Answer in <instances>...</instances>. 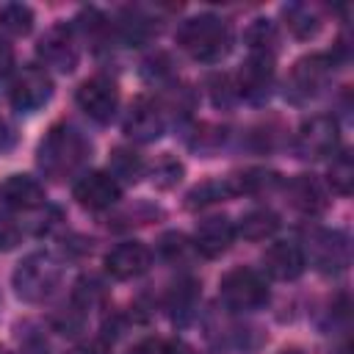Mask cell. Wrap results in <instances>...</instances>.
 Returning a JSON list of instances; mask_svg holds the SVG:
<instances>
[{
	"mask_svg": "<svg viewBox=\"0 0 354 354\" xmlns=\"http://www.w3.org/2000/svg\"><path fill=\"white\" fill-rule=\"evenodd\" d=\"M36 155H39V166L47 177L64 180V177H72L88 158V141L75 127L55 124L39 141Z\"/></svg>",
	"mask_w": 354,
	"mask_h": 354,
	"instance_id": "6da1fadb",
	"label": "cell"
},
{
	"mask_svg": "<svg viewBox=\"0 0 354 354\" xmlns=\"http://www.w3.org/2000/svg\"><path fill=\"white\" fill-rule=\"evenodd\" d=\"M177 41L196 61H218L230 47V28L213 14H199L180 25Z\"/></svg>",
	"mask_w": 354,
	"mask_h": 354,
	"instance_id": "7a4b0ae2",
	"label": "cell"
},
{
	"mask_svg": "<svg viewBox=\"0 0 354 354\" xmlns=\"http://www.w3.org/2000/svg\"><path fill=\"white\" fill-rule=\"evenodd\" d=\"M58 282H61V266L47 252L28 254L17 266V271H14V290H17V296L22 301H30V304L50 299L55 293Z\"/></svg>",
	"mask_w": 354,
	"mask_h": 354,
	"instance_id": "3957f363",
	"label": "cell"
},
{
	"mask_svg": "<svg viewBox=\"0 0 354 354\" xmlns=\"http://www.w3.org/2000/svg\"><path fill=\"white\" fill-rule=\"evenodd\" d=\"M218 293H221V301L230 307V310H238V313H246V310H257L268 301V288L263 282V277L252 268H232L221 277V285H218Z\"/></svg>",
	"mask_w": 354,
	"mask_h": 354,
	"instance_id": "277c9868",
	"label": "cell"
},
{
	"mask_svg": "<svg viewBox=\"0 0 354 354\" xmlns=\"http://www.w3.org/2000/svg\"><path fill=\"white\" fill-rule=\"evenodd\" d=\"M53 94V80L44 66H22L11 80V105L22 113L39 111Z\"/></svg>",
	"mask_w": 354,
	"mask_h": 354,
	"instance_id": "5b68a950",
	"label": "cell"
},
{
	"mask_svg": "<svg viewBox=\"0 0 354 354\" xmlns=\"http://www.w3.org/2000/svg\"><path fill=\"white\" fill-rule=\"evenodd\" d=\"M337 141H340V127H337V119L335 116H326V113H318V116H310L299 133H296V152L301 158H326L337 149Z\"/></svg>",
	"mask_w": 354,
	"mask_h": 354,
	"instance_id": "8992f818",
	"label": "cell"
},
{
	"mask_svg": "<svg viewBox=\"0 0 354 354\" xmlns=\"http://www.w3.org/2000/svg\"><path fill=\"white\" fill-rule=\"evenodd\" d=\"M75 100H77L80 111L86 116H91L94 122H111V116L116 113V105H119V88L111 77L94 75L80 83Z\"/></svg>",
	"mask_w": 354,
	"mask_h": 354,
	"instance_id": "52a82bcc",
	"label": "cell"
},
{
	"mask_svg": "<svg viewBox=\"0 0 354 354\" xmlns=\"http://www.w3.org/2000/svg\"><path fill=\"white\" fill-rule=\"evenodd\" d=\"M39 58L44 61V66L58 69V72H72L77 66L80 50L75 44V36L69 28L58 25L53 30H47L39 41Z\"/></svg>",
	"mask_w": 354,
	"mask_h": 354,
	"instance_id": "ba28073f",
	"label": "cell"
},
{
	"mask_svg": "<svg viewBox=\"0 0 354 354\" xmlns=\"http://www.w3.org/2000/svg\"><path fill=\"white\" fill-rule=\"evenodd\" d=\"M124 133L138 144H149L163 133V113L149 97H136L124 113Z\"/></svg>",
	"mask_w": 354,
	"mask_h": 354,
	"instance_id": "9c48e42d",
	"label": "cell"
},
{
	"mask_svg": "<svg viewBox=\"0 0 354 354\" xmlns=\"http://www.w3.org/2000/svg\"><path fill=\"white\" fill-rule=\"evenodd\" d=\"M152 263V252L149 246H144L141 241H124L119 246H113L105 254V271L113 279H133L141 277Z\"/></svg>",
	"mask_w": 354,
	"mask_h": 354,
	"instance_id": "30bf717a",
	"label": "cell"
},
{
	"mask_svg": "<svg viewBox=\"0 0 354 354\" xmlns=\"http://www.w3.org/2000/svg\"><path fill=\"white\" fill-rule=\"evenodd\" d=\"M72 194L88 210H105V207L116 205L122 188H119V180H113L108 171H88L75 183Z\"/></svg>",
	"mask_w": 354,
	"mask_h": 354,
	"instance_id": "8fae6325",
	"label": "cell"
},
{
	"mask_svg": "<svg viewBox=\"0 0 354 354\" xmlns=\"http://www.w3.org/2000/svg\"><path fill=\"white\" fill-rule=\"evenodd\" d=\"M263 266H266V271H268L274 279L290 282V279H296V277L304 274L307 257H304V252H301L299 243H293V241H277V243H271V246L266 249Z\"/></svg>",
	"mask_w": 354,
	"mask_h": 354,
	"instance_id": "7c38bea8",
	"label": "cell"
},
{
	"mask_svg": "<svg viewBox=\"0 0 354 354\" xmlns=\"http://www.w3.org/2000/svg\"><path fill=\"white\" fill-rule=\"evenodd\" d=\"M332 75V58L329 55H307L301 61H296L293 72H290V91L304 100L321 91V86L329 80Z\"/></svg>",
	"mask_w": 354,
	"mask_h": 354,
	"instance_id": "4fadbf2b",
	"label": "cell"
},
{
	"mask_svg": "<svg viewBox=\"0 0 354 354\" xmlns=\"http://www.w3.org/2000/svg\"><path fill=\"white\" fill-rule=\"evenodd\" d=\"M44 202V185L30 174H8L0 183V205L11 210H33Z\"/></svg>",
	"mask_w": 354,
	"mask_h": 354,
	"instance_id": "5bb4252c",
	"label": "cell"
},
{
	"mask_svg": "<svg viewBox=\"0 0 354 354\" xmlns=\"http://www.w3.org/2000/svg\"><path fill=\"white\" fill-rule=\"evenodd\" d=\"M235 241V224L227 216H207L199 221L194 232V246L205 257H218L224 254Z\"/></svg>",
	"mask_w": 354,
	"mask_h": 354,
	"instance_id": "9a60e30c",
	"label": "cell"
},
{
	"mask_svg": "<svg viewBox=\"0 0 354 354\" xmlns=\"http://www.w3.org/2000/svg\"><path fill=\"white\" fill-rule=\"evenodd\" d=\"M313 260L321 271L335 274L348 266V241L337 230H321L313 238Z\"/></svg>",
	"mask_w": 354,
	"mask_h": 354,
	"instance_id": "2e32d148",
	"label": "cell"
},
{
	"mask_svg": "<svg viewBox=\"0 0 354 354\" xmlns=\"http://www.w3.org/2000/svg\"><path fill=\"white\" fill-rule=\"evenodd\" d=\"M288 196H290V205L307 216H315L326 207V191L313 174H296L288 183Z\"/></svg>",
	"mask_w": 354,
	"mask_h": 354,
	"instance_id": "e0dca14e",
	"label": "cell"
},
{
	"mask_svg": "<svg viewBox=\"0 0 354 354\" xmlns=\"http://www.w3.org/2000/svg\"><path fill=\"white\" fill-rule=\"evenodd\" d=\"M274 77V55H266V53H252L249 61L243 64L241 69V83L238 88L246 94V97H260L268 83Z\"/></svg>",
	"mask_w": 354,
	"mask_h": 354,
	"instance_id": "ac0fdd59",
	"label": "cell"
},
{
	"mask_svg": "<svg viewBox=\"0 0 354 354\" xmlns=\"http://www.w3.org/2000/svg\"><path fill=\"white\" fill-rule=\"evenodd\" d=\"M277 227H279L277 213L274 210H266V207H257V210H249L241 218V224H238L235 232H241L246 241H266V238H271L277 232Z\"/></svg>",
	"mask_w": 354,
	"mask_h": 354,
	"instance_id": "d6986e66",
	"label": "cell"
},
{
	"mask_svg": "<svg viewBox=\"0 0 354 354\" xmlns=\"http://www.w3.org/2000/svg\"><path fill=\"white\" fill-rule=\"evenodd\" d=\"M141 171H144V160H141V155L138 152H133V149H124V147H119V149H113L111 152V177L116 180H127V183H136L138 177H141Z\"/></svg>",
	"mask_w": 354,
	"mask_h": 354,
	"instance_id": "ffe728a7",
	"label": "cell"
},
{
	"mask_svg": "<svg viewBox=\"0 0 354 354\" xmlns=\"http://www.w3.org/2000/svg\"><path fill=\"white\" fill-rule=\"evenodd\" d=\"M0 28L11 36H25L33 28V11L25 3H8L0 8Z\"/></svg>",
	"mask_w": 354,
	"mask_h": 354,
	"instance_id": "44dd1931",
	"label": "cell"
},
{
	"mask_svg": "<svg viewBox=\"0 0 354 354\" xmlns=\"http://www.w3.org/2000/svg\"><path fill=\"white\" fill-rule=\"evenodd\" d=\"M194 304H196V282L194 279H183L180 285L171 288L169 293V310L177 321H185L191 313H194Z\"/></svg>",
	"mask_w": 354,
	"mask_h": 354,
	"instance_id": "7402d4cb",
	"label": "cell"
},
{
	"mask_svg": "<svg viewBox=\"0 0 354 354\" xmlns=\"http://www.w3.org/2000/svg\"><path fill=\"white\" fill-rule=\"evenodd\" d=\"M285 19H288V28L293 30V36H299V39H310L321 28V22H318V17H315V11L310 6L285 8Z\"/></svg>",
	"mask_w": 354,
	"mask_h": 354,
	"instance_id": "603a6c76",
	"label": "cell"
},
{
	"mask_svg": "<svg viewBox=\"0 0 354 354\" xmlns=\"http://www.w3.org/2000/svg\"><path fill=\"white\" fill-rule=\"evenodd\" d=\"M329 185L340 194V196H348L351 194V185H354V160L348 152H340L335 155L332 166H329Z\"/></svg>",
	"mask_w": 354,
	"mask_h": 354,
	"instance_id": "cb8c5ba5",
	"label": "cell"
},
{
	"mask_svg": "<svg viewBox=\"0 0 354 354\" xmlns=\"http://www.w3.org/2000/svg\"><path fill=\"white\" fill-rule=\"evenodd\" d=\"M246 41H249V50L252 53H266L271 55L274 44H277V28L271 19H254L246 30Z\"/></svg>",
	"mask_w": 354,
	"mask_h": 354,
	"instance_id": "d4e9b609",
	"label": "cell"
},
{
	"mask_svg": "<svg viewBox=\"0 0 354 354\" xmlns=\"http://www.w3.org/2000/svg\"><path fill=\"white\" fill-rule=\"evenodd\" d=\"M180 177H183V163L180 160H174V158H160L158 163H155V171H152V183L158 185V188H171V185H177L180 183Z\"/></svg>",
	"mask_w": 354,
	"mask_h": 354,
	"instance_id": "484cf974",
	"label": "cell"
},
{
	"mask_svg": "<svg viewBox=\"0 0 354 354\" xmlns=\"http://www.w3.org/2000/svg\"><path fill=\"white\" fill-rule=\"evenodd\" d=\"M127 354H188L185 346L174 343V340H163V337H147L141 343H136Z\"/></svg>",
	"mask_w": 354,
	"mask_h": 354,
	"instance_id": "4316f807",
	"label": "cell"
},
{
	"mask_svg": "<svg viewBox=\"0 0 354 354\" xmlns=\"http://www.w3.org/2000/svg\"><path fill=\"white\" fill-rule=\"evenodd\" d=\"M158 249H160V254H163L166 260L174 263V260H180V257H185V252H188V241H185L183 232H166V235L160 238Z\"/></svg>",
	"mask_w": 354,
	"mask_h": 354,
	"instance_id": "83f0119b",
	"label": "cell"
},
{
	"mask_svg": "<svg viewBox=\"0 0 354 354\" xmlns=\"http://www.w3.org/2000/svg\"><path fill=\"white\" fill-rule=\"evenodd\" d=\"M224 194H230L227 191V183H205V185H199V188H194L188 194V205L196 207V205H205V202H216Z\"/></svg>",
	"mask_w": 354,
	"mask_h": 354,
	"instance_id": "f1b7e54d",
	"label": "cell"
},
{
	"mask_svg": "<svg viewBox=\"0 0 354 354\" xmlns=\"http://www.w3.org/2000/svg\"><path fill=\"white\" fill-rule=\"evenodd\" d=\"M19 241H22V227L11 216L0 213V252H11Z\"/></svg>",
	"mask_w": 354,
	"mask_h": 354,
	"instance_id": "f546056e",
	"label": "cell"
},
{
	"mask_svg": "<svg viewBox=\"0 0 354 354\" xmlns=\"http://www.w3.org/2000/svg\"><path fill=\"white\" fill-rule=\"evenodd\" d=\"M69 354H111V343L102 340V337H91V340L77 343Z\"/></svg>",
	"mask_w": 354,
	"mask_h": 354,
	"instance_id": "4dcf8cb0",
	"label": "cell"
},
{
	"mask_svg": "<svg viewBox=\"0 0 354 354\" xmlns=\"http://www.w3.org/2000/svg\"><path fill=\"white\" fill-rule=\"evenodd\" d=\"M11 66H14V50H11V44L0 36V75H6Z\"/></svg>",
	"mask_w": 354,
	"mask_h": 354,
	"instance_id": "1f68e13d",
	"label": "cell"
},
{
	"mask_svg": "<svg viewBox=\"0 0 354 354\" xmlns=\"http://www.w3.org/2000/svg\"><path fill=\"white\" fill-rule=\"evenodd\" d=\"M279 354H301V351H296V348H285V351H279Z\"/></svg>",
	"mask_w": 354,
	"mask_h": 354,
	"instance_id": "d6a6232c",
	"label": "cell"
},
{
	"mask_svg": "<svg viewBox=\"0 0 354 354\" xmlns=\"http://www.w3.org/2000/svg\"><path fill=\"white\" fill-rule=\"evenodd\" d=\"M0 354H11V351H8V348H3V346H0Z\"/></svg>",
	"mask_w": 354,
	"mask_h": 354,
	"instance_id": "836d02e7",
	"label": "cell"
}]
</instances>
